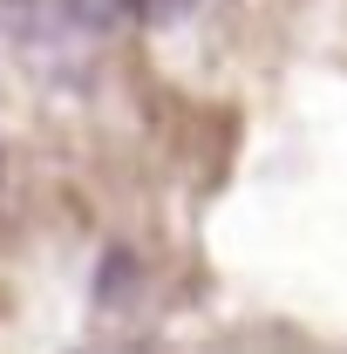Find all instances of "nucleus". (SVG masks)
I'll use <instances>...</instances> for the list:
<instances>
[{
  "instance_id": "obj_1",
  "label": "nucleus",
  "mask_w": 347,
  "mask_h": 354,
  "mask_svg": "<svg viewBox=\"0 0 347 354\" xmlns=\"http://www.w3.org/2000/svg\"><path fill=\"white\" fill-rule=\"evenodd\" d=\"M0 21H7V35H14V41H28V48L75 35L68 0H0Z\"/></svg>"
},
{
  "instance_id": "obj_2",
  "label": "nucleus",
  "mask_w": 347,
  "mask_h": 354,
  "mask_svg": "<svg viewBox=\"0 0 347 354\" xmlns=\"http://www.w3.org/2000/svg\"><path fill=\"white\" fill-rule=\"evenodd\" d=\"M136 0H68V21H75V35H116L123 21H130Z\"/></svg>"
},
{
  "instance_id": "obj_3",
  "label": "nucleus",
  "mask_w": 347,
  "mask_h": 354,
  "mask_svg": "<svg viewBox=\"0 0 347 354\" xmlns=\"http://www.w3.org/2000/svg\"><path fill=\"white\" fill-rule=\"evenodd\" d=\"M191 7H198V0H136L130 14H136V21H150V28H177Z\"/></svg>"
},
{
  "instance_id": "obj_4",
  "label": "nucleus",
  "mask_w": 347,
  "mask_h": 354,
  "mask_svg": "<svg viewBox=\"0 0 347 354\" xmlns=\"http://www.w3.org/2000/svg\"><path fill=\"white\" fill-rule=\"evenodd\" d=\"M130 252H109V259H102V300H123V293H130Z\"/></svg>"
}]
</instances>
